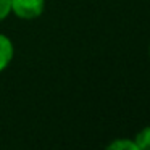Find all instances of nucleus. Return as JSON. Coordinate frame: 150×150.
Listing matches in <instances>:
<instances>
[{"label": "nucleus", "mask_w": 150, "mask_h": 150, "mask_svg": "<svg viewBox=\"0 0 150 150\" xmlns=\"http://www.w3.org/2000/svg\"><path fill=\"white\" fill-rule=\"evenodd\" d=\"M44 7V0H11V11L21 20H34L40 16Z\"/></svg>", "instance_id": "f257e3e1"}, {"label": "nucleus", "mask_w": 150, "mask_h": 150, "mask_svg": "<svg viewBox=\"0 0 150 150\" xmlns=\"http://www.w3.org/2000/svg\"><path fill=\"white\" fill-rule=\"evenodd\" d=\"M13 58V44L7 36L0 34V71H4Z\"/></svg>", "instance_id": "f03ea898"}, {"label": "nucleus", "mask_w": 150, "mask_h": 150, "mask_svg": "<svg viewBox=\"0 0 150 150\" xmlns=\"http://www.w3.org/2000/svg\"><path fill=\"white\" fill-rule=\"evenodd\" d=\"M136 147L137 150H150V127L142 129L136 136Z\"/></svg>", "instance_id": "7ed1b4c3"}, {"label": "nucleus", "mask_w": 150, "mask_h": 150, "mask_svg": "<svg viewBox=\"0 0 150 150\" xmlns=\"http://www.w3.org/2000/svg\"><path fill=\"white\" fill-rule=\"evenodd\" d=\"M108 149H111V150H137V147H136V142H132V140L121 139V140L111 142L108 145Z\"/></svg>", "instance_id": "20e7f679"}, {"label": "nucleus", "mask_w": 150, "mask_h": 150, "mask_svg": "<svg viewBox=\"0 0 150 150\" xmlns=\"http://www.w3.org/2000/svg\"><path fill=\"white\" fill-rule=\"evenodd\" d=\"M11 11V0H0V21L8 16Z\"/></svg>", "instance_id": "39448f33"}, {"label": "nucleus", "mask_w": 150, "mask_h": 150, "mask_svg": "<svg viewBox=\"0 0 150 150\" xmlns=\"http://www.w3.org/2000/svg\"><path fill=\"white\" fill-rule=\"evenodd\" d=\"M149 52H150V47H149Z\"/></svg>", "instance_id": "423d86ee"}]
</instances>
